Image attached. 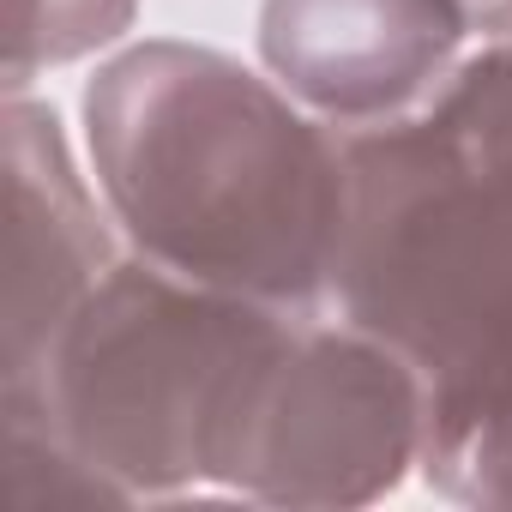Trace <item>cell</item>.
<instances>
[{
	"label": "cell",
	"mask_w": 512,
	"mask_h": 512,
	"mask_svg": "<svg viewBox=\"0 0 512 512\" xmlns=\"http://www.w3.org/2000/svg\"><path fill=\"white\" fill-rule=\"evenodd\" d=\"M476 37H512V0H470Z\"/></svg>",
	"instance_id": "9"
},
{
	"label": "cell",
	"mask_w": 512,
	"mask_h": 512,
	"mask_svg": "<svg viewBox=\"0 0 512 512\" xmlns=\"http://www.w3.org/2000/svg\"><path fill=\"white\" fill-rule=\"evenodd\" d=\"M416 476L440 500L512 512V332L464 368L428 380V440Z\"/></svg>",
	"instance_id": "7"
},
{
	"label": "cell",
	"mask_w": 512,
	"mask_h": 512,
	"mask_svg": "<svg viewBox=\"0 0 512 512\" xmlns=\"http://www.w3.org/2000/svg\"><path fill=\"white\" fill-rule=\"evenodd\" d=\"M139 0H13L7 31V97L43 67H67L91 49H109L133 25Z\"/></svg>",
	"instance_id": "8"
},
{
	"label": "cell",
	"mask_w": 512,
	"mask_h": 512,
	"mask_svg": "<svg viewBox=\"0 0 512 512\" xmlns=\"http://www.w3.org/2000/svg\"><path fill=\"white\" fill-rule=\"evenodd\" d=\"M344 175L332 308L428 380L500 344L512 332V37H482L422 109L350 127Z\"/></svg>",
	"instance_id": "2"
},
{
	"label": "cell",
	"mask_w": 512,
	"mask_h": 512,
	"mask_svg": "<svg viewBox=\"0 0 512 512\" xmlns=\"http://www.w3.org/2000/svg\"><path fill=\"white\" fill-rule=\"evenodd\" d=\"M470 0H266V73L332 127H380L422 109L470 55Z\"/></svg>",
	"instance_id": "5"
},
{
	"label": "cell",
	"mask_w": 512,
	"mask_h": 512,
	"mask_svg": "<svg viewBox=\"0 0 512 512\" xmlns=\"http://www.w3.org/2000/svg\"><path fill=\"white\" fill-rule=\"evenodd\" d=\"M97 193L139 260L278 308L332 302L344 133L272 73L151 37L85 85Z\"/></svg>",
	"instance_id": "1"
},
{
	"label": "cell",
	"mask_w": 512,
	"mask_h": 512,
	"mask_svg": "<svg viewBox=\"0 0 512 512\" xmlns=\"http://www.w3.org/2000/svg\"><path fill=\"white\" fill-rule=\"evenodd\" d=\"M428 440V374L356 320L308 308L247 410L229 494L260 506H368Z\"/></svg>",
	"instance_id": "4"
},
{
	"label": "cell",
	"mask_w": 512,
	"mask_h": 512,
	"mask_svg": "<svg viewBox=\"0 0 512 512\" xmlns=\"http://www.w3.org/2000/svg\"><path fill=\"white\" fill-rule=\"evenodd\" d=\"M7 374H31L73 308L103 284L121 260L109 235V205H97L91 181L73 163L61 115L7 97Z\"/></svg>",
	"instance_id": "6"
},
{
	"label": "cell",
	"mask_w": 512,
	"mask_h": 512,
	"mask_svg": "<svg viewBox=\"0 0 512 512\" xmlns=\"http://www.w3.org/2000/svg\"><path fill=\"white\" fill-rule=\"evenodd\" d=\"M302 314L127 253L0 398L43 410L121 500L229 494L247 410Z\"/></svg>",
	"instance_id": "3"
}]
</instances>
